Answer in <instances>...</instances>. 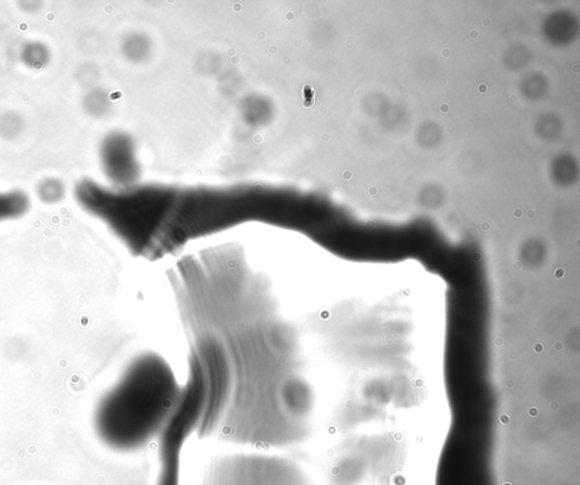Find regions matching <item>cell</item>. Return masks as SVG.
<instances>
[{"label":"cell","instance_id":"cell-8","mask_svg":"<svg viewBox=\"0 0 580 485\" xmlns=\"http://www.w3.org/2000/svg\"><path fill=\"white\" fill-rule=\"evenodd\" d=\"M35 194L41 204L57 206L66 199L67 186L61 178L48 176L38 181Z\"/></svg>","mask_w":580,"mask_h":485},{"label":"cell","instance_id":"cell-10","mask_svg":"<svg viewBox=\"0 0 580 485\" xmlns=\"http://www.w3.org/2000/svg\"><path fill=\"white\" fill-rule=\"evenodd\" d=\"M103 105H106L105 95L99 90H91L83 98V109L92 117H100L103 114Z\"/></svg>","mask_w":580,"mask_h":485},{"label":"cell","instance_id":"cell-7","mask_svg":"<svg viewBox=\"0 0 580 485\" xmlns=\"http://www.w3.org/2000/svg\"><path fill=\"white\" fill-rule=\"evenodd\" d=\"M19 58L23 66L40 72L49 66L52 59V51L45 41L28 40L19 49Z\"/></svg>","mask_w":580,"mask_h":485},{"label":"cell","instance_id":"cell-6","mask_svg":"<svg viewBox=\"0 0 580 485\" xmlns=\"http://www.w3.org/2000/svg\"><path fill=\"white\" fill-rule=\"evenodd\" d=\"M31 206V197L26 190H0V224L21 219L30 212Z\"/></svg>","mask_w":580,"mask_h":485},{"label":"cell","instance_id":"cell-1","mask_svg":"<svg viewBox=\"0 0 580 485\" xmlns=\"http://www.w3.org/2000/svg\"><path fill=\"white\" fill-rule=\"evenodd\" d=\"M181 390L174 370L162 356L152 352L137 356L95 407L99 439L121 453L148 447L168 422Z\"/></svg>","mask_w":580,"mask_h":485},{"label":"cell","instance_id":"cell-4","mask_svg":"<svg viewBox=\"0 0 580 485\" xmlns=\"http://www.w3.org/2000/svg\"><path fill=\"white\" fill-rule=\"evenodd\" d=\"M194 352L200 359L206 384V408L197 435L208 438L219 431L228 410L234 388V370L232 361L218 342H202Z\"/></svg>","mask_w":580,"mask_h":485},{"label":"cell","instance_id":"cell-9","mask_svg":"<svg viewBox=\"0 0 580 485\" xmlns=\"http://www.w3.org/2000/svg\"><path fill=\"white\" fill-rule=\"evenodd\" d=\"M26 130V121L22 115L15 110L0 112V139L13 142L21 137Z\"/></svg>","mask_w":580,"mask_h":485},{"label":"cell","instance_id":"cell-3","mask_svg":"<svg viewBox=\"0 0 580 485\" xmlns=\"http://www.w3.org/2000/svg\"><path fill=\"white\" fill-rule=\"evenodd\" d=\"M206 407V386L200 377L190 375L168 422L159 435V472L156 485H181V455L190 435L197 433Z\"/></svg>","mask_w":580,"mask_h":485},{"label":"cell","instance_id":"cell-5","mask_svg":"<svg viewBox=\"0 0 580 485\" xmlns=\"http://www.w3.org/2000/svg\"><path fill=\"white\" fill-rule=\"evenodd\" d=\"M130 151V140L123 134H110L102 141L100 146L103 172L118 190L132 188L130 184L135 177Z\"/></svg>","mask_w":580,"mask_h":485},{"label":"cell","instance_id":"cell-2","mask_svg":"<svg viewBox=\"0 0 580 485\" xmlns=\"http://www.w3.org/2000/svg\"><path fill=\"white\" fill-rule=\"evenodd\" d=\"M199 485H313L308 472L288 457L262 451L217 455Z\"/></svg>","mask_w":580,"mask_h":485}]
</instances>
